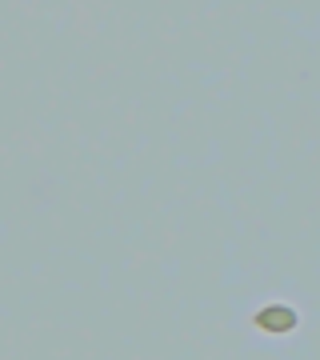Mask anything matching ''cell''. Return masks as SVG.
Segmentation results:
<instances>
[{
    "instance_id": "1",
    "label": "cell",
    "mask_w": 320,
    "mask_h": 360,
    "mask_svg": "<svg viewBox=\"0 0 320 360\" xmlns=\"http://www.w3.org/2000/svg\"><path fill=\"white\" fill-rule=\"evenodd\" d=\"M252 324L256 328H260V333H293L296 324H300V316H296L293 309H288V304H269V309H260L252 316Z\"/></svg>"
}]
</instances>
